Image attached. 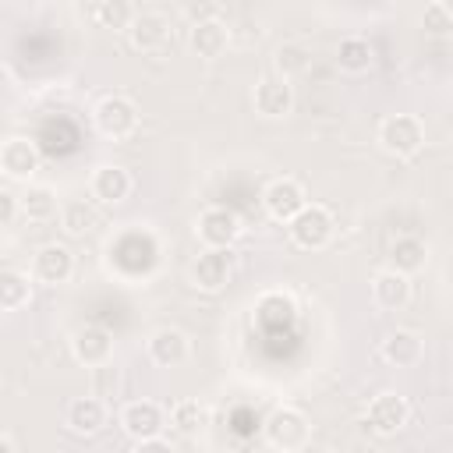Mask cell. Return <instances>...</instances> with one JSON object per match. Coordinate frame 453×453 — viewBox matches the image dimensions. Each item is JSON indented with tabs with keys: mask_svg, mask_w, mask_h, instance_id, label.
I'll list each match as a JSON object with an SVG mask.
<instances>
[{
	"mask_svg": "<svg viewBox=\"0 0 453 453\" xmlns=\"http://www.w3.org/2000/svg\"><path fill=\"white\" fill-rule=\"evenodd\" d=\"M188 354H191V343H188V336H184L180 329H173V326H163V329H156V333L149 336V357H152L159 368H177V365L188 361Z\"/></svg>",
	"mask_w": 453,
	"mask_h": 453,
	"instance_id": "13",
	"label": "cell"
},
{
	"mask_svg": "<svg viewBox=\"0 0 453 453\" xmlns=\"http://www.w3.org/2000/svg\"><path fill=\"white\" fill-rule=\"evenodd\" d=\"M163 411H159V403H152V400H131L124 411H120V428H124V435L127 439H134V442H145V439H156L159 432H163Z\"/></svg>",
	"mask_w": 453,
	"mask_h": 453,
	"instance_id": "8",
	"label": "cell"
},
{
	"mask_svg": "<svg viewBox=\"0 0 453 453\" xmlns=\"http://www.w3.org/2000/svg\"><path fill=\"white\" fill-rule=\"evenodd\" d=\"M421 25L432 32V35H446L449 28H453V18H449V11L435 0V4H428L425 7V18H421Z\"/></svg>",
	"mask_w": 453,
	"mask_h": 453,
	"instance_id": "29",
	"label": "cell"
},
{
	"mask_svg": "<svg viewBox=\"0 0 453 453\" xmlns=\"http://www.w3.org/2000/svg\"><path fill=\"white\" fill-rule=\"evenodd\" d=\"M0 449H4V453H14V439H11V435H7V432H4V435H0Z\"/></svg>",
	"mask_w": 453,
	"mask_h": 453,
	"instance_id": "32",
	"label": "cell"
},
{
	"mask_svg": "<svg viewBox=\"0 0 453 453\" xmlns=\"http://www.w3.org/2000/svg\"><path fill=\"white\" fill-rule=\"evenodd\" d=\"M287 230H290V241H294L297 248H304V251H319V248H326L329 237H333V216H329L326 205L308 202V205L287 223Z\"/></svg>",
	"mask_w": 453,
	"mask_h": 453,
	"instance_id": "2",
	"label": "cell"
},
{
	"mask_svg": "<svg viewBox=\"0 0 453 453\" xmlns=\"http://www.w3.org/2000/svg\"><path fill=\"white\" fill-rule=\"evenodd\" d=\"M262 205H265V212H269L273 219L290 223V219L308 205V195H304V188H301L297 180H290V177H276V180L262 191Z\"/></svg>",
	"mask_w": 453,
	"mask_h": 453,
	"instance_id": "6",
	"label": "cell"
},
{
	"mask_svg": "<svg viewBox=\"0 0 453 453\" xmlns=\"http://www.w3.org/2000/svg\"><path fill=\"white\" fill-rule=\"evenodd\" d=\"M67 428L74 435H96L103 425H106V407L96 400V396H78L67 403Z\"/></svg>",
	"mask_w": 453,
	"mask_h": 453,
	"instance_id": "19",
	"label": "cell"
},
{
	"mask_svg": "<svg viewBox=\"0 0 453 453\" xmlns=\"http://www.w3.org/2000/svg\"><path fill=\"white\" fill-rule=\"evenodd\" d=\"M92 117H96V127L106 138H127L138 127V106L127 96H106V99H99V106H96Z\"/></svg>",
	"mask_w": 453,
	"mask_h": 453,
	"instance_id": "5",
	"label": "cell"
},
{
	"mask_svg": "<svg viewBox=\"0 0 453 453\" xmlns=\"http://www.w3.org/2000/svg\"><path fill=\"white\" fill-rule=\"evenodd\" d=\"M71 350L85 368H106L113 357V336L103 326H81L71 340Z\"/></svg>",
	"mask_w": 453,
	"mask_h": 453,
	"instance_id": "10",
	"label": "cell"
},
{
	"mask_svg": "<svg viewBox=\"0 0 453 453\" xmlns=\"http://www.w3.org/2000/svg\"><path fill=\"white\" fill-rule=\"evenodd\" d=\"M407 418H411V407H407L403 396H396V393H379V396L368 403L365 425H368L375 435H396V432H403Z\"/></svg>",
	"mask_w": 453,
	"mask_h": 453,
	"instance_id": "7",
	"label": "cell"
},
{
	"mask_svg": "<svg viewBox=\"0 0 453 453\" xmlns=\"http://www.w3.org/2000/svg\"><path fill=\"white\" fill-rule=\"evenodd\" d=\"M134 18H138V14H134L131 0H99V7H96V21H99L103 28H113V32L131 28Z\"/></svg>",
	"mask_w": 453,
	"mask_h": 453,
	"instance_id": "26",
	"label": "cell"
},
{
	"mask_svg": "<svg viewBox=\"0 0 453 453\" xmlns=\"http://www.w3.org/2000/svg\"><path fill=\"white\" fill-rule=\"evenodd\" d=\"M308 418L297 411V407H276L269 418H265V439L273 449H283V453H294V449H304L308 446Z\"/></svg>",
	"mask_w": 453,
	"mask_h": 453,
	"instance_id": "1",
	"label": "cell"
},
{
	"mask_svg": "<svg viewBox=\"0 0 453 453\" xmlns=\"http://www.w3.org/2000/svg\"><path fill=\"white\" fill-rule=\"evenodd\" d=\"M439 4H442V7L449 11V18H453V0H439Z\"/></svg>",
	"mask_w": 453,
	"mask_h": 453,
	"instance_id": "33",
	"label": "cell"
},
{
	"mask_svg": "<svg viewBox=\"0 0 453 453\" xmlns=\"http://www.w3.org/2000/svg\"><path fill=\"white\" fill-rule=\"evenodd\" d=\"M379 142L393 156H414L425 145V124L414 113H393L379 127Z\"/></svg>",
	"mask_w": 453,
	"mask_h": 453,
	"instance_id": "3",
	"label": "cell"
},
{
	"mask_svg": "<svg viewBox=\"0 0 453 453\" xmlns=\"http://www.w3.org/2000/svg\"><path fill=\"white\" fill-rule=\"evenodd\" d=\"M372 301L382 311H400L411 301V280H407V273H400V269L375 273V280H372Z\"/></svg>",
	"mask_w": 453,
	"mask_h": 453,
	"instance_id": "15",
	"label": "cell"
},
{
	"mask_svg": "<svg viewBox=\"0 0 453 453\" xmlns=\"http://www.w3.org/2000/svg\"><path fill=\"white\" fill-rule=\"evenodd\" d=\"M251 103H255V110H258L262 117H287L290 106H294L290 78H283V74H265V78H258Z\"/></svg>",
	"mask_w": 453,
	"mask_h": 453,
	"instance_id": "9",
	"label": "cell"
},
{
	"mask_svg": "<svg viewBox=\"0 0 453 453\" xmlns=\"http://www.w3.org/2000/svg\"><path fill=\"white\" fill-rule=\"evenodd\" d=\"M53 212H57V195H53V188H46V184H32V188L21 195V216L42 223V219H50Z\"/></svg>",
	"mask_w": 453,
	"mask_h": 453,
	"instance_id": "25",
	"label": "cell"
},
{
	"mask_svg": "<svg viewBox=\"0 0 453 453\" xmlns=\"http://www.w3.org/2000/svg\"><path fill=\"white\" fill-rule=\"evenodd\" d=\"M372 60H375V53H372L368 39H357V35L340 39V46H336V64H340V71H347V74H365V71L372 67Z\"/></svg>",
	"mask_w": 453,
	"mask_h": 453,
	"instance_id": "23",
	"label": "cell"
},
{
	"mask_svg": "<svg viewBox=\"0 0 453 453\" xmlns=\"http://www.w3.org/2000/svg\"><path fill=\"white\" fill-rule=\"evenodd\" d=\"M28 301H32V280L18 269H4L0 273V308L11 315V311H21Z\"/></svg>",
	"mask_w": 453,
	"mask_h": 453,
	"instance_id": "22",
	"label": "cell"
},
{
	"mask_svg": "<svg viewBox=\"0 0 453 453\" xmlns=\"http://www.w3.org/2000/svg\"><path fill=\"white\" fill-rule=\"evenodd\" d=\"M170 425H173L180 435H198V432L209 428V407L198 403V400H180V403H173V411H170Z\"/></svg>",
	"mask_w": 453,
	"mask_h": 453,
	"instance_id": "24",
	"label": "cell"
},
{
	"mask_svg": "<svg viewBox=\"0 0 453 453\" xmlns=\"http://www.w3.org/2000/svg\"><path fill=\"white\" fill-rule=\"evenodd\" d=\"M188 18L198 25V21H212L216 18V4H209V0H195V4H188Z\"/></svg>",
	"mask_w": 453,
	"mask_h": 453,
	"instance_id": "31",
	"label": "cell"
},
{
	"mask_svg": "<svg viewBox=\"0 0 453 453\" xmlns=\"http://www.w3.org/2000/svg\"><path fill=\"white\" fill-rule=\"evenodd\" d=\"M88 188H92V198H99L106 205H117V202H124L131 195V173L124 166H99L92 173Z\"/></svg>",
	"mask_w": 453,
	"mask_h": 453,
	"instance_id": "18",
	"label": "cell"
},
{
	"mask_svg": "<svg viewBox=\"0 0 453 453\" xmlns=\"http://www.w3.org/2000/svg\"><path fill=\"white\" fill-rule=\"evenodd\" d=\"M71 273H74V255H71L64 244H46V248H39L35 258H32V276H35L39 283L57 287V283H67Z\"/></svg>",
	"mask_w": 453,
	"mask_h": 453,
	"instance_id": "12",
	"label": "cell"
},
{
	"mask_svg": "<svg viewBox=\"0 0 453 453\" xmlns=\"http://www.w3.org/2000/svg\"><path fill=\"white\" fill-rule=\"evenodd\" d=\"M18 212H21V198L11 191H0V226H11Z\"/></svg>",
	"mask_w": 453,
	"mask_h": 453,
	"instance_id": "30",
	"label": "cell"
},
{
	"mask_svg": "<svg viewBox=\"0 0 453 453\" xmlns=\"http://www.w3.org/2000/svg\"><path fill=\"white\" fill-rule=\"evenodd\" d=\"M127 32H131V46L142 50V53H159V50L170 42V35H173L170 18L159 14V11H145V14H138L134 25H131Z\"/></svg>",
	"mask_w": 453,
	"mask_h": 453,
	"instance_id": "11",
	"label": "cell"
},
{
	"mask_svg": "<svg viewBox=\"0 0 453 453\" xmlns=\"http://www.w3.org/2000/svg\"><path fill=\"white\" fill-rule=\"evenodd\" d=\"M389 262H393V269H400V273H407V276H411V273H421L425 262H428V244H425L421 237H414V234H403V237L393 241Z\"/></svg>",
	"mask_w": 453,
	"mask_h": 453,
	"instance_id": "21",
	"label": "cell"
},
{
	"mask_svg": "<svg viewBox=\"0 0 453 453\" xmlns=\"http://www.w3.org/2000/svg\"><path fill=\"white\" fill-rule=\"evenodd\" d=\"M0 170H4V177H11V180H28V177L39 170V152H35V145H32L28 138H11V142H4V149H0Z\"/></svg>",
	"mask_w": 453,
	"mask_h": 453,
	"instance_id": "16",
	"label": "cell"
},
{
	"mask_svg": "<svg viewBox=\"0 0 453 453\" xmlns=\"http://www.w3.org/2000/svg\"><path fill=\"white\" fill-rule=\"evenodd\" d=\"M308 60H311L308 46H301V42H283V46L276 50V74H283V78L304 74V71H308Z\"/></svg>",
	"mask_w": 453,
	"mask_h": 453,
	"instance_id": "28",
	"label": "cell"
},
{
	"mask_svg": "<svg viewBox=\"0 0 453 453\" xmlns=\"http://www.w3.org/2000/svg\"><path fill=\"white\" fill-rule=\"evenodd\" d=\"M425 354V343L418 333L411 329H393L386 340H382V361L386 365H396V368H414Z\"/></svg>",
	"mask_w": 453,
	"mask_h": 453,
	"instance_id": "17",
	"label": "cell"
},
{
	"mask_svg": "<svg viewBox=\"0 0 453 453\" xmlns=\"http://www.w3.org/2000/svg\"><path fill=\"white\" fill-rule=\"evenodd\" d=\"M230 269L234 265H230L226 248H205L191 265V280L198 290H219L230 280Z\"/></svg>",
	"mask_w": 453,
	"mask_h": 453,
	"instance_id": "14",
	"label": "cell"
},
{
	"mask_svg": "<svg viewBox=\"0 0 453 453\" xmlns=\"http://www.w3.org/2000/svg\"><path fill=\"white\" fill-rule=\"evenodd\" d=\"M226 42H230V32H226V25H223L219 18L198 21V25L191 28V50H195L198 57H205V60H216V57L226 50Z\"/></svg>",
	"mask_w": 453,
	"mask_h": 453,
	"instance_id": "20",
	"label": "cell"
},
{
	"mask_svg": "<svg viewBox=\"0 0 453 453\" xmlns=\"http://www.w3.org/2000/svg\"><path fill=\"white\" fill-rule=\"evenodd\" d=\"M195 234L205 248H230L241 234V219L226 205H209V209H202V216L195 223Z\"/></svg>",
	"mask_w": 453,
	"mask_h": 453,
	"instance_id": "4",
	"label": "cell"
},
{
	"mask_svg": "<svg viewBox=\"0 0 453 453\" xmlns=\"http://www.w3.org/2000/svg\"><path fill=\"white\" fill-rule=\"evenodd\" d=\"M60 226L71 234V237H81V234H88L92 226H96V212H92V205L88 202H67L64 209H60Z\"/></svg>",
	"mask_w": 453,
	"mask_h": 453,
	"instance_id": "27",
	"label": "cell"
}]
</instances>
